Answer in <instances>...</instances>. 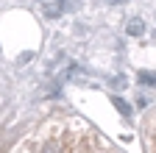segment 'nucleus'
<instances>
[{
    "instance_id": "obj_3",
    "label": "nucleus",
    "mask_w": 156,
    "mask_h": 153,
    "mask_svg": "<svg viewBox=\"0 0 156 153\" xmlns=\"http://www.w3.org/2000/svg\"><path fill=\"white\" fill-rule=\"evenodd\" d=\"M140 78H142L145 84H151V86H156V75H153V72H142V75H140Z\"/></svg>"
},
{
    "instance_id": "obj_2",
    "label": "nucleus",
    "mask_w": 156,
    "mask_h": 153,
    "mask_svg": "<svg viewBox=\"0 0 156 153\" xmlns=\"http://www.w3.org/2000/svg\"><path fill=\"white\" fill-rule=\"evenodd\" d=\"M142 31H145V23H142V20H131V23H128V33H131V36H140Z\"/></svg>"
},
{
    "instance_id": "obj_1",
    "label": "nucleus",
    "mask_w": 156,
    "mask_h": 153,
    "mask_svg": "<svg viewBox=\"0 0 156 153\" xmlns=\"http://www.w3.org/2000/svg\"><path fill=\"white\" fill-rule=\"evenodd\" d=\"M64 11H67V0H56V3L45 6V17H62Z\"/></svg>"
},
{
    "instance_id": "obj_4",
    "label": "nucleus",
    "mask_w": 156,
    "mask_h": 153,
    "mask_svg": "<svg viewBox=\"0 0 156 153\" xmlns=\"http://www.w3.org/2000/svg\"><path fill=\"white\" fill-rule=\"evenodd\" d=\"M112 3H120V0H112Z\"/></svg>"
}]
</instances>
